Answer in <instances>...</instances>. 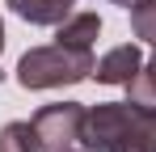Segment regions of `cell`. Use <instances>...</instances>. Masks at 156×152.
Masks as SVG:
<instances>
[{
  "instance_id": "1",
  "label": "cell",
  "mask_w": 156,
  "mask_h": 152,
  "mask_svg": "<svg viewBox=\"0 0 156 152\" xmlns=\"http://www.w3.org/2000/svg\"><path fill=\"white\" fill-rule=\"evenodd\" d=\"M84 152H156V110L131 101H97L80 135Z\"/></svg>"
},
{
  "instance_id": "2",
  "label": "cell",
  "mask_w": 156,
  "mask_h": 152,
  "mask_svg": "<svg viewBox=\"0 0 156 152\" xmlns=\"http://www.w3.org/2000/svg\"><path fill=\"white\" fill-rule=\"evenodd\" d=\"M93 68H97L93 51L51 42V47H34V51L21 55V63H17V80H21L26 89H59V85L89 80Z\"/></svg>"
},
{
  "instance_id": "3",
  "label": "cell",
  "mask_w": 156,
  "mask_h": 152,
  "mask_svg": "<svg viewBox=\"0 0 156 152\" xmlns=\"http://www.w3.org/2000/svg\"><path fill=\"white\" fill-rule=\"evenodd\" d=\"M84 118H89V110H84L80 101H51V106H42L30 123L38 131L42 152H63V148H80Z\"/></svg>"
},
{
  "instance_id": "4",
  "label": "cell",
  "mask_w": 156,
  "mask_h": 152,
  "mask_svg": "<svg viewBox=\"0 0 156 152\" xmlns=\"http://www.w3.org/2000/svg\"><path fill=\"white\" fill-rule=\"evenodd\" d=\"M144 68V55H139V47H131V42H122V47L105 51L101 59H97V68H93V76L101 80V85H127L131 76Z\"/></svg>"
},
{
  "instance_id": "5",
  "label": "cell",
  "mask_w": 156,
  "mask_h": 152,
  "mask_svg": "<svg viewBox=\"0 0 156 152\" xmlns=\"http://www.w3.org/2000/svg\"><path fill=\"white\" fill-rule=\"evenodd\" d=\"M4 4L30 25H59V21L72 17V4L76 0H4Z\"/></svg>"
},
{
  "instance_id": "6",
  "label": "cell",
  "mask_w": 156,
  "mask_h": 152,
  "mask_svg": "<svg viewBox=\"0 0 156 152\" xmlns=\"http://www.w3.org/2000/svg\"><path fill=\"white\" fill-rule=\"evenodd\" d=\"M97 38H101V17L97 13H72L68 21H59V30H55V42L80 47V51H93Z\"/></svg>"
},
{
  "instance_id": "7",
  "label": "cell",
  "mask_w": 156,
  "mask_h": 152,
  "mask_svg": "<svg viewBox=\"0 0 156 152\" xmlns=\"http://www.w3.org/2000/svg\"><path fill=\"white\" fill-rule=\"evenodd\" d=\"M127 101L131 106H144V110H156V59L144 63V68L127 80Z\"/></svg>"
},
{
  "instance_id": "8",
  "label": "cell",
  "mask_w": 156,
  "mask_h": 152,
  "mask_svg": "<svg viewBox=\"0 0 156 152\" xmlns=\"http://www.w3.org/2000/svg\"><path fill=\"white\" fill-rule=\"evenodd\" d=\"M0 152H42L34 123H9L0 131Z\"/></svg>"
},
{
  "instance_id": "9",
  "label": "cell",
  "mask_w": 156,
  "mask_h": 152,
  "mask_svg": "<svg viewBox=\"0 0 156 152\" xmlns=\"http://www.w3.org/2000/svg\"><path fill=\"white\" fill-rule=\"evenodd\" d=\"M131 30H135V38H144V42L156 47V0L131 9Z\"/></svg>"
},
{
  "instance_id": "10",
  "label": "cell",
  "mask_w": 156,
  "mask_h": 152,
  "mask_svg": "<svg viewBox=\"0 0 156 152\" xmlns=\"http://www.w3.org/2000/svg\"><path fill=\"white\" fill-rule=\"evenodd\" d=\"M110 4H118V9H139V4H148V0H110Z\"/></svg>"
},
{
  "instance_id": "11",
  "label": "cell",
  "mask_w": 156,
  "mask_h": 152,
  "mask_svg": "<svg viewBox=\"0 0 156 152\" xmlns=\"http://www.w3.org/2000/svg\"><path fill=\"white\" fill-rule=\"evenodd\" d=\"M0 51H4V21H0Z\"/></svg>"
},
{
  "instance_id": "12",
  "label": "cell",
  "mask_w": 156,
  "mask_h": 152,
  "mask_svg": "<svg viewBox=\"0 0 156 152\" xmlns=\"http://www.w3.org/2000/svg\"><path fill=\"white\" fill-rule=\"evenodd\" d=\"M63 152H80V148H63Z\"/></svg>"
},
{
  "instance_id": "13",
  "label": "cell",
  "mask_w": 156,
  "mask_h": 152,
  "mask_svg": "<svg viewBox=\"0 0 156 152\" xmlns=\"http://www.w3.org/2000/svg\"><path fill=\"white\" fill-rule=\"evenodd\" d=\"M152 59H156V55H152Z\"/></svg>"
}]
</instances>
